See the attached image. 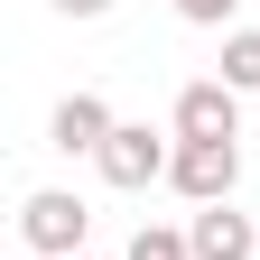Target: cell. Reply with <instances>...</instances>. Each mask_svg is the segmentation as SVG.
<instances>
[{
	"mask_svg": "<svg viewBox=\"0 0 260 260\" xmlns=\"http://www.w3.org/2000/svg\"><path fill=\"white\" fill-rule=\"evenodd\" d=\"M121 260H195V242H186V233H168V223H140Z\"/></svg>",
	"mask_w": 260,
	"mask_h": 260,
	"instance_id": "8",
	"label": "cell"
},
{
	"mask_svg": "<svg viewBox=\"0 0 260 260\" xmlns=\"http://www.w3.org/2000/svg\"><path fill=\"white\" fill-rule=\"evenodd\" d=\"M84 233H93V214H84V195H65V186H38V195L19 205L28 260H84Z\"/></svg>",
	"mask_w": 260,
	"mask_h": 260,
	"instance_id": "1",
	"label": "cell"
},
{
	"mask_svg": "<svg viewBox=\"0 0 260 260\" xmlns=\"http://www.w3.org/2000/svg\"><path fill=\"white\" fill-rule=\"evenodd\" d=\"M223 84L260 93V28H223Z\"/></svg>",
	"mask_w": 260,
	"mask_h": 260,
	"instance_id": "7",
	"label": "cell"
},
{
	"mask_svg": "<svg viewBox=\"0 0 260 260\" xmlns=\"http://www.w3.org/2000/svg\"><path fill=\"white\" fill-rule=\"evenodd\" d=\"M47 10H56V19H103L112 0H47Z\"/></svg>",
	"mask_w": 260,
	"mask_h": 260,
	"instance_id": "10",
	"label": "cell"
},
{
	"mask_svg": "<svg viewBox=\"0 0 260 260\" xmlns=\"http://www.w3.org/2000/svg\"><path fill=\"white\" fill-rule=\"evenodd\" d=\"M112 103H103V93H65V103H56V121H47V140L65 149V158H103V140H112Z\"/></svg>",
	"mask_w": 260,
	"mask_h": 260,
	"instance_id": "6",
	"label": "cell"
},
{
	"mask_svg": "<svg viewBox=\"0 0 260 260\" xmlns=\"http://www.w3.org/2000/svg\"><path fill=\"white\" fill-rule=\"evenodd\" d=\"M168 140H158V130L149 121H121L112 130V140H103V158H93V168H103V186H121V195H140V186H158V177H168Z\"/></svg>",
	"mask_w": 260,
	"mask_h": 260,
	"instance_id": "3",
	"label": "cell"
},
{
	"mask_svg": "<svg viewBox=\"0 0 260 260\" xmlns=\"http://www.w3.org/2000/svg\"><path fill=\"white\" fill-rule=\"evenodd\" d=\"M177 140H242V93L205 75V84H186L177 93Z\"/></svg>",
	"mask_w": 260,
	"mask_h": 260,
	"instance_id": "4",
	"label": "cell"
},
{
	"mask_svg": "<svg viewBox=\"0 0 260 260\" xmlns=\"http://www.w3.org/2000/svg\"><path fill=\"white\" fill-rule=\"evenodd\" d=\"M186 28H233V0H177Z\"/></svg>",
	"mask_w": 260,
	"mask_h": 260,
	"instance_id": "9",
	"label": "cell"
},
{
	"mask_svg": "<svg viewBox=\"0 0 260 260\" xmlns=\"http://www.w3.org/2000/svg\"><path fill=\"white\" fill-rule=\"evenodd\" d=\"M168 186L186 195V205H233V186H242V140H177Z\"/></svg>",
	"mask_w": 260,
	"mask_h": 260,
	"instance_id": "2",
	"label": "cell"
},
{
	"mask_svg": "<svg viewBox=\"0 0 260 260\" xmlns=\"http://www.w3.org/2000/svg\"><path fill=\"white\" fill-rule=\"evenodd\" d=\"M186 242H195V260H260V214H233V205H195Z\"/></svg>",
	"mask_w": 260,
	"mask_h": 260,
	"instance_id": "5",
	"label": "cell"
}]
</instances>
